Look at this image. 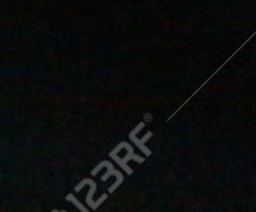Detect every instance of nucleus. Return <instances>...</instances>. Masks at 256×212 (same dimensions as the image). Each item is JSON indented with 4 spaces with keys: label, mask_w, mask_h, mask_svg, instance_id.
<instances>
[{
    "label": "nucleus",
    "mask_w": 256,
    "mask_h": 212,
    "mask_svg": "<svg viewBox=\"0 0 256 212\" xmlns=\"http://www.w3.org/2000/svg\"><path fill=\"white\" fill-rule=\"evenodd\" d=\"M144 127H145V122H140V124H138L136 126H135V129L132 130V131H130L129 139H130V141L134 142V144L136 145L138 147H139L140 151H142V154L145 155V156H150V155H152V150L148 149V147L145 146V142H146L148 140H149L150 137L152 136V132H148V134L145 135V136L142 137V139H138V137H136L138 132H139L140 130L144 129Z\"/></svg>",
    "instance_id": "obj_4"
},
{
    "label": "nucleus",
    "mask_w": 256,
    "mask_h": 212,
    "mask_svg": "<svg viewBox=\"0 0 256 212\" xmlns=\"http://www.w3.org/2000/svg\"><path fill=\"white\" fill-rule=\"evenodd\" d=\"M102 167H106L108 171L105 172L104 176L102 177V181L105 182L108 179H109L110 176H115V177H116V181H115L114 184H112V186L109 187V192H110V194H112V192H114L115 190H116L118 187H119L120 185L122 184V182H124V175H122L120 171H118V170H115L114 167H112V165L110 164L109 161H106V160H104V161L100 162V164L98 165V166L95 167L94 170H92V176H95V175H98V172H99L100 170L102 169Z\"/></svg>",
    "instance_id": "obj_1"
},
{
    "label": "nucleus",
    "mask_w": 256,
    "mask_h": 212,
    "mask_svg": "<svg viewBox=\"0 0 256 212\" xmlns=\"http://www.w3.org/2000/svg\"><path fill=\"white\" fill-rule=\"evenodd\" d=\"M65 200H66V201H69V202H72V204L74 205V206L76 207L78 210H80V211H82V212H88V211H89V210H88L86 207L82 206V202H80L79 200H78L76 197L74 196V195H72V194L66 195V196H65Z\"/></svg>",
    "instance_id": "obj_5"
},
{
    "label": "nucleus",
    "mask_w": 256,
    "mask_h": 212,
    "mask_svg": "<svg viewBox=\"0 0 256 212\" xmlns=\"http://www.w3.org/2000/svg\"><path fill=\"white\" fill-rule=\"evenodd\" d=\"M85 185H89V186H90L89 192H88V195H86V205L92 210H96L98 207H99L100 205H102V202L105 201V200H106L108 195L106 194L102 195V197H100V199L98 200V201H94V199H92V197H94L95 191H96V184H95L94 180H92V179H84L82 182H79V184H78L76 186H75V191L79 192L80 190H82V187L85 186Z\"/></svg>",
    "instance_id": "obj_3"
},
{
    "label": "nucleus",
    "mask_w": 256,
    "mask_h": 212,
    "mask_svg": "<svg viewBox=\"0 0 256 212\" xmlns=\"http://www.w3.org/2000/svg\"><path fill=\"white\" fill-rule=\"evenodd\" d=\"M124 145H125V149H126V151H128L126 156H125L124 159H120V157L118 156V154H112V155H109V156L112 157L114 161H116L118 164L120 165V167H122V169L124 170L128 175H132L134 174V170H132V167L128 166L126 162L130 161V160H134V161H138V162H140V164H142V162L145 161V159L142 156H140V155L134 154V149H132V146H130L129 142L124 141Z\"/></svg>",
    "instance_id": "obj_2"
}]
</instances>
